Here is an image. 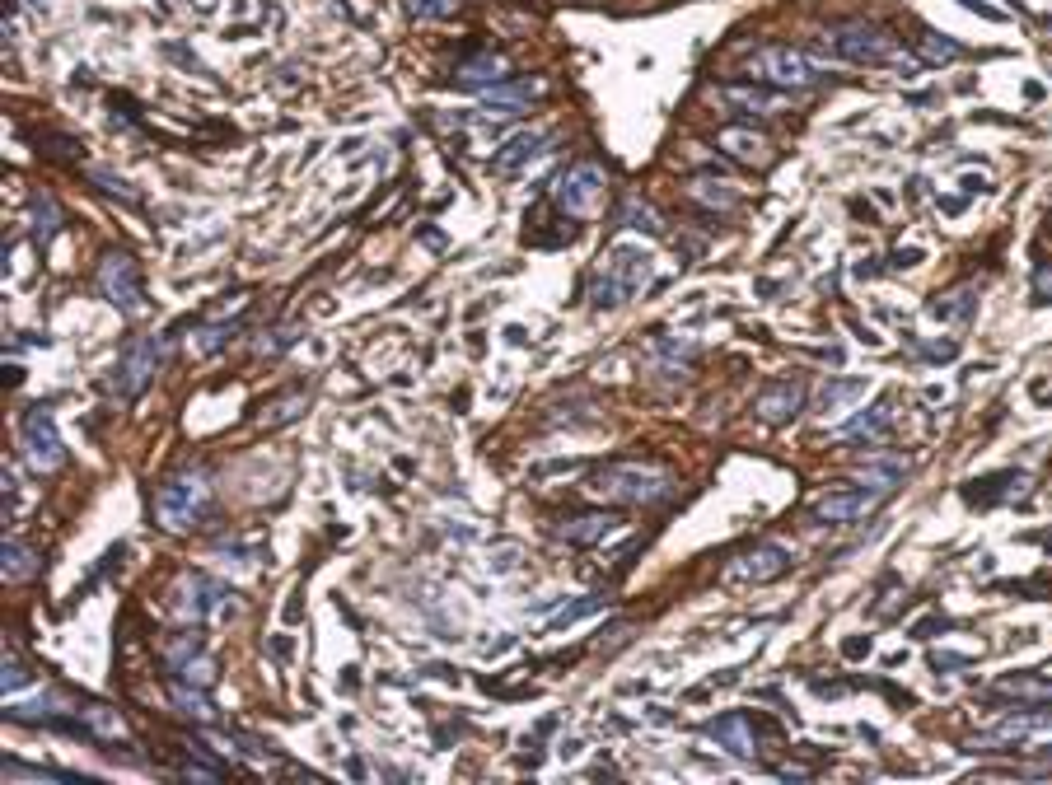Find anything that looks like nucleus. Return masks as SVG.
Segmentation results:
<instances>
[{
    "label": "nucleus",
    "mask_w": 1052,
    "mask_h": 785,
    "mask_svg": "<svg viewBox=\"0 0 1052 785\" xmlns=\"http://www.w3.org/2000/svg\"><path fill=\"white\" fill-rule=\"evenodd\" d=\"M590 491L613 505H660L674 496V477L655 463H608L590 477Z\"/></svg>",
    "instance_id": "nucleus-1"
},
{
    "label": "nucleus",
    "mask_w": 1052,
    "mask_h": 785,
    "mask_svg": "<svg viewBox=\"0 0 1052 785\" xmlns=\"http://www.w3.org/2000/svg\"><path fill=\"white\" fill-rule=\"evenodd\" d=\"M749 75H758V80H767V85H777V89L791 94V89H805V85H814V80H823V75H828V61L809 57V52H800V47L767 43L749 57Z\"/></svg>",
    "instance_id": "nucleus-2"
},
{
    "label": "nucleus",
    "mask_w": 1052,
    "mask_h": 785,
    "mask_svg": "<svg viewBox=\"0 0 1052 785\" xmlns=\"http://www.w3.org/2000/svg\"><path fill=\"white\" fill-rule=\"evenodd\" d=\"M823 47H833L842 61H856V66H884V61H908L898 57V43L880 24H865V19H851V24H833L823 33Z\"/></svg>",
    "instance_id": "nucleus-3"
},
{
    "label": "nucleus",
    "mask_w": 1052,
    "mask_h": 785,
    "mask_svg": "<svg viewBox=\"0 0 1052 785\" xmlns=\"http://www.w3.org/2000/svg\"><path fill=\"white\" fill-rule=\"evenodd\" d=\"M650 272H655V257L641 253V248H618V253L604 262V276H599V286H594V304L604 309V304H622L627 295H636V290L650 281Z\"/></svg>",
    "instance_id": "nucleus-4"
},
{
    "label": "nucleus",
    "mask_w": 1052,
    "mask_h": 785,
    "mask_svg": "<svg viewBox=\"0 0 1052 785\" xmlns=\"http://www.w3.org/2000/svg\"><path fill=\"white\" fill-rule=\"evenodd\" d=\"M206 496H211L206 472H178L173 482L159 486V496H155L159 524H164V529H192V519H197V510L206 505Z\"/></svg>",
    "instance_id": "nucleus-5"
},
{
    "label": "nucleus",
    "mask_w": 1052,
    "mask_h": 785,
    "mask_svg": "<svg viewBox=\"0 0 1052 785\" xmlns=\"http://www.w3.org/2000/svg\"><path fill=\"white\" fill-rule=\"evenodd\" d=\"M159 360H164V342H159V337H136V342L122 351V360H117V370H113V393H117V398H122V402L136 398V393L155 379Z\"/></svg>",
    "instance_id": "nucleus-6"
},
{
    "label": "nucleus",
    "mask_w": 1052,
    "mask_h": 785,
    "mask_svg": "<svg viewBox=\"0 0 1052 785\" xmlns=\"http://www.w3.org/2000/svg\"><path fill=\"white\" fill-rule=\"evenodd\" d=\"M99 290L122 314H141V272L127 253H108L99 262Z\"/></svg>",
    "instance_id": "nucleus-7"
},
{
    "label": "nucleus",
    "mask_w": 1052,
    "mask_h": 785,
    "mask_svg": "<svg viewBox=\"0 0 1052 785\" xmlns=\"http://www.w3.org/2000/svg\"><path fill=\"white\" fill-rule=\"evenodd\" d=\"M19 449H24V458H29V468H38V472L61 468L66 449H61V435H57V426H52V416H47L43 407H33L29 412L24 435H19Z\"/></svg>",
    "instance_id": "nucleus-8"
},
{
    "label": "nucleus",
    "mask_w": 1052,
    "mask_h": 785,
    "mask_svg": "<svg viewBox=\"0 0 1052 785\" xmlns=\"http://www.w3.org/2000/svg\"><path fill=\"white\" fill-rule=\"evenodd\" d=\"M599 197H604V169L599 164H576L557 183V201H562L566 215H590L599 206Z\"/></svg>",
    "instance_id": "nucleus-9"
},
{
    "label": "nucleus",
    "mask_w": 1052,
    "mask_h": 785,
    "mask_svg": "<svg viewBox=\"0 0 1052 785\" xmlns=\"http://www.w3.org/2000/svg\"><path fill=\"white\" fill-rule=\"evenodd\" d=\"M786 566H791V547L781 543H758L753 552H744L739 561H730V580H753V585H767V580H777V575H786Z\"/></svg>",
    "instance_id": "nucleus-10"
},
{
    "label": "nucleus",
    "mask_w": 1052,
    "mask_h": 785,
    "mask_svg": "<svg viewBox=\"0 0 1052 785\" xmlns=\"http://www.w3.org/2000/svg\"><path fill=\"white\" fill-rule=\"evenodd\" d=\"M884 496L889 491H880V486H870V491H837V496H823L814 505V519L819 524H851V519H865V514L880 510Z\"/></svg>",
    "instance_id": "nucleus-11"
},
{
    "label": "nucleus",
    "mask_w": 1052,
    "mask_h": 785,
    "mask_svg": "<svg viewBox=\"0 0 1052 785\" xmlns=\"http://www.w3.org/2000/svg\"><path fill=\"white\" fill-rule=\"evenodd\" d=\"M721 103L725 108H735V113H744V117H772V113H786V108H791V94H786V89H758V85H725Z\"/></svg>",
    "instance_id": "nucleus-12"
},
{
    "label": "nucleus",
    "mask_w": 1052,
    "mask_h": 785,
    "mask_svg": "<svg viewBox=\"0 0 1052 785\" xmlns=\"http://www.w3.org/2000/svg\"><path fill=\"white\" fill-rule=\"evenodd\" d=\"M800 402H805V384H800V379H777V384H767L763 393H758V407H753V412L763 416V421H772V426H781V421H791V416L800 412Z\"/></svg>",
    "instance_id": "nucleus-13"
},
{
    "label": "nucleus",
    "mask_w": 1052,
    "mask_h": 785,
    "mask_svg": "<svg viewBox=\"0 0 1052 785\" xmlns=\"http://www.w3.org/2000/svg\"><path fill=\"white\" fill-rule=\"evenodd\" d=\"M618 514H608V510H585V514H571V519H562L557 524V538H566V543H576V547H585V543H604L608 533H618Z\"/></svg>",
    "instance_id": "nucleus-14"
},
{
    "label": "nucleus",
    "mask_w": 1052,
    "mask_h": 785,
    "mask_svg": "<svg viewBox=\"0 0 1052 785\" xmlns=\"http://www.w3.org/2000/svg\"><path fill=\"white\" fill-rule=\"evenodd\" d=\"M707 739H716V743H725L735 757H753L758 753V739H753V720L749 715H721L716 725H707Z\"/></svg>",
    "instance_id": "nucleus-15"
},
{
    "label": "nucleus",
    "mask_w": 1052,
    "mask_h": 785,
    "mask_svg": "<svg viewBox=\"0 0 1052 785\" xmlns=\"http://www.w3.org/2000/svg\"><path fill=\"white\" fill-rule=\"evenodd\" d=\"M716 145H721L725 155H735L739 164H767L772 159V141L767 136H758V131H744V127H730L716 136Z\"/></svg>",
    "instance_id": "nucleus-16"
},
{
    "label": "nucleus",
    "mask_w": 1052,
    "mask_h": 785,
    "mask_svg": "<svg viewBox=\"0 0 1052 785\" xmlns=\"http://www.w3.org/2000/svg\"><path fill=\"white\" fill-rule=\"evenodd\" d=\"M538 94V85H524V80H519V85H491L487 89V113L491 117H515L519 108H529V99H534Z\"/></svg>",
    "instance_id": "nucleus-17"
},
{
    "label": "nucleus",
    "mask_w": 1052,
    "mask_h": 785,
    "mask_svg": "<svg viewBox=\"0 0 1052 785\" xmlns=\"http://www.w3.org/2000/svg\"><path fill=\"white\" fill-rule=\"evenodd\" d=\"M183 594H188V599L178 603V608H183V613H192V617L216 613V608H220V599H225V589H220V585H211V580H202V575H192L188 585H183Z\"/></svg>",
    "instance_id": "nucleus-18"
},
{
    "label": "nucleus",
    "mask_w": 1052,
    "mask_h": 785,
    "mask_svg": "<svg viewBox=\"0 0 1052 785\" xmlns=\"http://www.w3.org/2000/svg\"><path fill=\"white\" fill-rule=\"evenodd\" d=\"M80 725L103 743H117L122 734H127V725H122V715H117L113 706H80Z\"/></svg>",
    "instance_id": "nucleus-19"
},
{
    "label": "nucleus",
    "mask_w": 1052,
    "mask_h": 785,
    "mask_svg": "<svg viewBox=\"0 0 1052 785\" xmlns=\"http://www.w3.org/2000/svg\"><path fill=\"white\" fill-rule=\"evenodd\" d=\"M889 426H894V412H889V402H880V407L861 412L856 421H847V426H842V440H880Z\"/></svg>",
    "instance_id": "nucleus-20"
},
{
    "label": "nucleus",
    "mask_w": 1052,
    "mask_h": 785,
    "mask_svg": "<svg viewBox=\"0 0 1052 785\" xmlns=\"http://www.w3.org/2000/svg\"><path fill=\"white\" fill-rule=\"evenodd\" d=\"M543 145H548V136H534V131H524V136H515V141L505 145L501 155H496V169H519V164H524V159H538L543 155Z\"/></svg>",
    "instance_id": "nucleus-21"
},
{
    "label": "nucleus",
    "mask_w": 1052,
    "mask_h": 785,
    "mask_svg": "<svg viewBox=\"0 0 1052 785\" xmlns=\"http://www.w3.org/2000/svg\"><path fill=\"white\" fill-rule=\"evenodd\" d=\"M505 80V61L501 57H473L459 66V85H501Z\"/></svg>",
    "instance_id": "nucleus-22"
},
{
    "label": "nucleus",
    "mask_w": 1052,
    "mask_h": 785,
    "mask_svg": "<svg viewBox=\"0 0 1052 785\" xmlns=\"http://www.w3.org/2000/svg\"><path fill=\"white\" fill-rule=\"evenodd\" d=\"M996 692H1006V697H1020V701H1043V706H1052V678H1001L996 683Z\"/></svg>",
    "instance_id": "nucleus-23"
},
{
    "label": "nucleus",
    "mask_w": 1052,
    "mask_h": 785,
    "mask_svg": "<svg viewBox=\"0 0 1052 785\" xmlns=\"http://www.w3.org/2000/svg\"><path fill=\"white\" fill-rule=\"evenodd\" d=\"M38 571V557H33L24 543H5V580L10 585H19V580H29V575Z\"/></svg>",
    "instance_id": "nucleus-24"
},
{
    "label": "nucleus",
    "mask_w": 1052,
    "mask_h": 785,
    "mask_svg": "<svg viewBox=\"0 0 1052 785\" xmlns=\"http://www.w3.org/2000/svg\"><path fill=\"white\" fill-rule=\"evenodd\" d=\"M692 197L716 206V211H730V206H735V187L721 183V178H697V183H692Z\"/></svg>",
    "instance_id": "nucleus-25"
},
{
    "label": "nucleus",
    "mask_w": 1052,
    "mask_h": 785,
    "mask_svg": "<svg viewBox=\"0 0 1052 785\" xmlns=\"http://www.w3.org/2000/svg\"><path fill=\"white\" fill-rule=\"evenodd\" d=\"M173 706L188 715V720H202V725H206V720H216V706H211L202 692H188L183 683H173Z\"/></svg>",
    "instance_id": "nucleus-26"
},
{
    "label": "nucleus",
    "mask_w": 1052,
    "mask_h": 785,
    "mask_svg": "<svg viewBox=\"0 0 1052 785\" xmlns=\"http://www.w3.org/2000/svg\"><path fill=\"white\" fill-rule=\"evenodd\" d=\"M865 393V379H837V384L823 388V412H842L851 398Z\"/></svg>",
    "instance_id": "nucleus-27"
},
{
    "label": "nucleus",
    "mask_w": 1052,
    "mask_h": 785,
    "mask_svg": "<svg viewBox=\"0 0 1052 785\" xmlns=\"http://www.w3.org/2000/svg\"><path fill=\"white\" fill-rule=\"evenodd\" d=\"M29 215H33V234H43V239H52V234H57V201L52 197H43V192H38V197L29 201Z\"/></svg>",
    "instance_id": "nucleus-28"
},
{
    "label": "nucleus",
    "mask_w": 1052,
    "mask_h": 785,
    "mask_svg": "<svg viewBox=\"0 0 1052 785\" xmlns=\"http://www.w3.org/2000/svg\"><path fill=\"white\" fill-rule=\"evenodd\" d=\"M604 603H608V594H590V599H580V603H571V608H562V613L552 617V627H571V622H580V617L599 613Z\"/></svg>",
    "instance_id": "nucleus-29"
},
{
    "label": "nucleus",
    "mask_w": 1052,
    "mask_h": 785,
    "mask_svg": "<svg viewBox=\"0 0 1052 785\" xmlns=\"http://www.w3.org/2000/svg\"><path fill=\"white\" fill-rule=\"evenodd\" d=\"M300 407H304V393H290V398L272 402L262 421H267V426H286V421H295V416H300Z\"/></svg>",
    "instance_id": "nucleus-30"
},
{
    "label": "nucleus",
    "mask_w": 1052,
    "mask_h": 785,
    "mask_svg": "<svg viewBox=\"0 0 1052 785\" xmlns=\"http://www.w3.org/2000/svg\"><path fill=\"white\" fill-rule=\"evenodd\" d=\"M407 10L417 19H445L459 10V0H407Z\"/></svg>",
    "instance_id": "nucleus-31"
},
{
    "label": "nucleus",
    "mask_w": 1052,
    "mask_h": 785,
    "mask_svg": "<svg viewBox=\"0 0 1052 785\" xmlns=\"http://www.w3.org/2000/svg\"><path fill=\"white\" fill-rule=\"evenodd\" d=\"M922 57L926 61H954L959 57V43H945L940 33H922Z\"/></svg>",
    "instance_id": "nucleus-32"
},
{
    "label": "nucleus",
    "mask_w": 1052,
    "mask_h": 785,
    "mask_svg": "<svg viewBox=\"0 0 1052 785\" xmlns=\"http://www.w3.org/2000/svg\"><path fill=\"white\" fill-rule=\"evenodd\" d=\"M627 225L632 229H650V234H660V215L650 211V206H641V201H627Z\"/></svg>",
    "instance_id": "nucleus-33"
},
{
    "label": "nucleus",
    "mask_w": 1052,
    "mask_h": 785,
    "mask_svg": "<svg viewBox=\"0 0 1052 785\" xmlns=\"http://www.w3.org/2000/svg\"><path fill=\"white\" fill-rule=\"evenodd\" d=\"M0 683H5V692H19V687L33 683V673L19 664V659H5V673H0Z\"/></svg>",
    "instance_id": "nucleus-34"
},
{
    "label": "nucleus",
    "mask_w": 1052,
    "mask_h": 785,
    "mask_svg": "<svg viewBox=\"0 0 1052 785\" xmlns=\"http://www.w3.org/2000/svg\"><path fill=\"white\" fill-rule=\"evenodd\" d=\"M973 314V300H968V290L964 295H950L945 304H936V318H968Z\"/></svg>",
    "instance_id": "nucleus-35"
},
{
    "label": "nucleus",
    "mask_w": 1052,
    "mask_h": 785,
    "mask_svg": "<svg viewBox=\"0 0 1052 785\" xmlns=\"http://www.w3.org/2000/svg\"><path fill=\"white\" fill-rule=\"evenodd\" d=\"M183 678H188V683H216V669H211V664H206V659H197V664H183Z\"/></svg>",
    "instance_id": "nucleus-36"
},
{
    "label": "nucleus",
    "mask_w": 1052,
    "mask_h": 785,
    "mask_svg": "<svg viewBox=\"0 0 1052 785\" xmlns=\"http://www.w3.org/2000/svg\"><path fill=\"white\" fill-rule=\"evenodd\" d=\"M94 183H103L108 192H113V197H122V201H136V192H127V183H117L113 173H99V169H94Z\"/></svg>",
    "instance_id": "nucleus-37"
}]
</instances>
